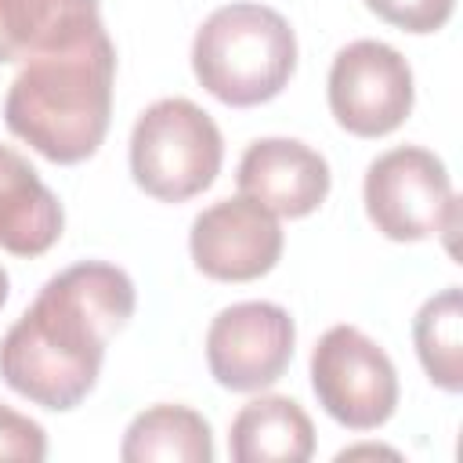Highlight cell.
Segmentation results:
<instances>
[{"label": "cell", "mask_w": 463, "mask_h": 463, "mask_svg": "<svg viewBox=\"0 0 463 463\" xmlns=\"http://www.w3.org/2000/svg\"><path fill=\"white\" fill-rule=\"evenodd\" d=\"M130 275L105 260H80L51 275L0 340V376L25 402L69 412L98 383L105 344L134 318Z\"/></svg>", "instance_id": "obj_1"}, {"label": "cell", "mask_w": 463, "mask_h": 463, "mask_svg": "<svg viewBox=\"0 0 463 463\" xmlns=\"http://www.w3.org/2000/svg\"><path fill=\"white\" fill-rule=\"evenodd\" d=\"M112 83L116 47L101 25L76 47L25 61L7 87L4 123L18 141L51 163H83L109 134Z\"/></svg>", "instance_id": "obj_2"}, {"label": "cell", "mask_w": 463, "mask_h": 463, "mask_svg": "<svg viewBox=\"0 0 463 463\" xmlns=\"http://www.w3.org/2000/svg\"><path fill=\"white\" fill-rule=\"evenodd\" d=\"M297 69V33L268 4L235 0L203 18L192 40V72L232 109L279 98Z\"/></svg>", "instance_id": "obj_3"}, {"label": "cell", "mask_w": 463, "mask_h": 463, "mask_svg": "<svg viewBox=\"0 0 463 463\" xmlns=\"http://www.w3.org/2000/svg\"><path fill=\"white\" fill-rule=\"evenodd\" d=\"M224 159V141L206 109L188 98L152 101L130 130L134 184L159 203H184L206 192Z\"/></svg>", "instance_id": "obj_4"}, {"label": "cell", "mask_w": 463, "mask_h": 463, "mask_svg": "<svg viewBox=\"0 0 463 463\" xmlns=\"http://www.w3.org/2000/svg\"><path fill=\"white\" fill-rule=\"evenodd\" d=\"M362 199L369 221L391 242H420L456 232L459 203L449 170L420 145H398L376 156L365 170Z\"/></svg>", "instance_id": "obj_5"}, {"label": "cell", "mask_w": 463, "mask_h": 463, "mask_svg": "<svg viewBox=\"0 0 463 463\" xmlns=\"http://www.w3.org/2000/svg\"><path fill=\"white\" fill-rule=\"evenodd\" d=\"M311 391L329 420L376 430L398 409V373L387 351L358 326H333L311 351Z\"/></svg>", "instance_id": "obj_6"}, {"label": "cell", "mask_w": 463, "mask_h": 463, "mask_svg": "<svg viewBox=\"0 0 463 463\" xmlns=\"http://www.w3.org/2000/svg\"><path fill=\"white\" fill-rule=\"evenodd\" d=\"M329 112L354 137H383L412 112V69L383 40H351L329 65Z\"/></svg>", "instance_id": "obj_7"}, {"label": "cell", "mask_w": 463, "mask_h": 463, "mask_svg": "<svg viewBox=\"0 0 463 463\" xmlns=\"http://www.w3.org/2000/svg\"><path fill=\"white\" fill-rule=\"evenodd\" d=\"M297 326L271 300H239L221 307L206 329V365L224 391L253 394L282 380L293 362Z\"/></svg>", "instance_id": "obj_8"}, {"label": "cell", "mask_w": 463, "mask_h": 463, "mask_svg": "<svg viewBox=\"0 0 463 463\" xmlns=\"http://www.w3.org/2000/svg\"><path fill=\"white\" fill-rule=\"evenodd\" d=\"M192 264L213 282H253L282 257L279 217L246 195L217 199L195 213L188 232Z\"/></svg>", "instance_id": "obj_9"}, {"label": "cell", "mask_w": 463, "mask_h": 463, "mask_svg": "<svg viewBox=\"0 0 463 463\" xmlns=\"http://www.w3.org/2000/svg\"><path fill=\"white\" fill-rule=\"evenodd\" d=\"M239 195L275 217H307L329 195V163L297 137H257L239 159Z\"/></svg>", "instance_id": "obj_10"}, {"label": "cell", "mask_w": 463, "mask_h": 463, "mask_svg": "<svg viewBox=\"0 0 463 463\" xmlns=\"http://www.w3.org/2000/svg\"><path fill=\"white\" fill-rule=\"evenodd\" d=\"M65 228V210L58 195L40 181L33 163L0 145V250L14 257L47 253Z\"/></svg>", "instance_id": "obj_11"}, {"label": "cell", "mask_w": 463, "mask_h": 463, "mask_svg": "<svg viewBox=\"0 0 463 463\" xmlns=\"http://www.w3.org/2000/svg\"><path fill=\"white\" fill-rule=\"evenodd\" d=\"M98 29V0H0V65L76 47Z\"/></svg>", "instance_id": "obj_12"}, {"label": "cell", "mask_w": 463, "mask_h": 463, "mask_svg": "<svg viewBox=\"0 0 463 463\" xmlns=\"http://www.w3.org/2000/svg\"><path fill=\"white\" fill-rule=\"evenodd\" d=\"M228 452L235 463H304L315 456V423L300 402L260 394L235 412Z\"/></svg>", "instance_id": "obj_13"}, {"label": "cell", "mask_w": 463, "mask_h": 463, "mask_svg": "<svg viewBox=\"0 0 463 463\" xmlns=\"http://www.w3.org/2000/svg\"><path fill=\"white\" fill-rule=\"evenodd\" d=\"M123 463H213L210 423L188 409L159 402L137 412L119 445Z\"/></svg>", "instance_id": "obj_14"}, {"label": "cell", "mask_w": 463, "mask_h": 463, "mask_svg": "<svg viewBox=\"0 0 463 463\" xmlns=\"http://www.w3.org/2000/svg\"><path fill=\"white\" fill-rule=\"evenodd\" d=\"M412 340L427 380L449 394L463 391V293L445 286L412 318Z\"/></svg>", "instance_id": "obj_15"}, {"label": "cell", "mask_w": 463, "mask_h": 463, "mask_svg": "<svg viewBox=\"0 0 463 463\" xmlns=\"http://www.w3.org/2000/svg\"><path fill=\"white\" fill-rule=\"evenodd\" d=\"M365 7L402 33L427 36V33H438L452 18L456 0H365Z\"/></svg>", "instance_id": "obj_16"}, {"label": "cell", "mask_w": 463, "mask_h": 463, "mask_svg": "<svg viewBox=\"0 0 463 463\" xmlns=\"http://www.w3.org/2000/svg\"><path fill=\"white\" fill-rule=\"evenodd\" d=\"M47 456V434L36 420L0 402V459L40 463Z\"/></svg>", "instance_id": "obj_17"}, {"label": "cell", "mask_w": 463, "mask_h": 463, "mask_svg": "<svg viewBox=\"0 0 463 463\" xmlns=\"http://www.w3.org/2000/svg\"><path fill=\"white\" fill-rule=\"evenodd\" d=\"M7 289H11V282H7V271L0 268V307L7 304Z\"/></svg>", "instance_id": "obj_18"}]
</instances>
